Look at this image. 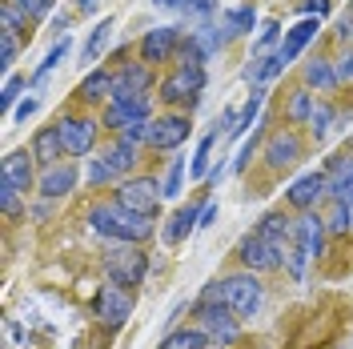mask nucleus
<instances>
[{"label": "nucleus", "mask_w": 353, "mask_h": 349, "mask_svg": "<svg viewBox=\"0 0 353 349\" xmlns=\"http://www.w3.org/2000/svg\"><path fill=\"white\" fill-rule=\"evenodd\" d=\"M330 129H333V105H317L313 117H309V132L321 141V137H330Z\"/></svg>", "instance_id": "nucleus-33"}, {"label": "nucleus", "mask_w": 353, "mask_h": 349, "mask_svg": "<svg viewBox=\"0 0 353 349\" xmlns=\"http://www.w3.org/2000/svg\"><path fill=\"white\" fill-rule=\"evenodd\" d=\"M185 8H193V12L205 17V12H213V0H185Z\"/></svg>", "instance_id": "nucleus-42"}, {"label": "nucleus", "mask_w": 353, "mask_h": 349, "mask_svg": "<svg viewBox=\"0 0 353 349\" xmlns=\"http://www.w3.org/2000/svg\"><path fill=\"white\" fill-rule=\"evenodd\" d=\"M17 48H21V37L17 32H0V65H4V72L17 61Z\"/></svg>", "instance_id": "nucleus-35"}, {"label": "nucleus", "mask_w": 353, "mask_h": 349, "mask_svg": "<svg viewBox=\"0 0 353 349\" xmlns=\"http://www.w3.org/2000/svg\"><path fill=\"white\" fill-rule=\"evenodd\" d=\"M12 4L21 8L28 21H37V17H48V12H52V4H57V0H12Z\"/></svg>", "instance_id": "nucleus-36"}, {"label": "nucleus", "mask_w": 353, "mask_h": 349, "mask_svg": "<svg viewBox=\"0 0 353 349\" xmlns=\"http://www.w3.org/2000/svg\"><path fill=\"white\" fill-rule=\"evenodd\" d=\"M201 301L205 306H229L237 317H253L265 301V285L257 273H229V277H221L213 281L205 293H201Z\"/></svg>", "instance_id": "nucleus-2"}, {"label": "nucleus", "mask_w": 353, "mask_h": 349, "mask_svg": "<svg viewBox=\"0 0 353 349\" xmlns=\"http://www.w3.org/2000/svg\"><path fill=\"white\" fill-rule=\"evenodd\" d=\"M305 85H317L321 92L337 88V68H333V61H309L305 65Z\"/></svg>", "instance_id": "nucleus-25"}, {"label": "nucleus", "mask_w": 353, "mask_h": 349, "mask_svg": "<svg viewBox=\"0 0 353 349\" xmlns=\"http://www.w3.org/2000/svg\"><path fill=\"white\" fill-rule=\"evenodd\" d=\"M109 37H112V21H101V24H97V32L85 41V61H92V57L105 48V41H109Z\"/></svg>", "instance_id": "nucleus-34"}, {"label": "nucleus", "mask_w": 353, "mask_h": 349, "mask_svg": "<svg viewBox=\"0 0 353 349\" xmlns=\"http://www.w3.org/2000/svg\"><path fill=\"white\" fill-rule=\"evenodd\" d=\"M77 4H81V8H92V4H97V0H77Z\"/></svg>", "instance_id": "nucleus-46"}, {"label": "nucleus", "mask_w": 353, "mask_h": 349, "mask_svg": "<svg viewBox=\"0 0 353 349\" xmlns=\"http://www.w3.org/2000/svg\"><path fill=\"white\" fill-rule=\"evenodd\" d=\"M0 209H4V217H21V189L8 177H0Z\"/></svg>", "instance_id": "nucleus-31"}, {"label": "nucleus", "mask_w": 353, "mask_h": 349, "mask_svg": "<svg viewBox=\"0 0 353 349\" xmlns=\"http://www.w3.org/2000/svg\"><path fill=\"white\" fill-rule=\"evenodd\" d=\"M301 153H305V145H301V137L293 129H277L265 141V161H269V169H285L293 161H301Z\"/></svg>", "instance_id": "nucleus-13"}, {"label": "nucleus", "mask_w": 353, "mask_h": 349, "mask_svg": "<svg viewBox=\"0 0 353 349\" xmlns=\"http://www.w3.org/2000/svg\"><path fill=\"white\" fill-rule=\"evenodd\" d=\"M21 88H24V81L17 77V72H8V81H4V92H0V101H4V109H12V101L21 97Z\"/></svg>", "instance_id": "nucleus-37"}, {"label": "nucleus", "mask_w": 353, "mask_h": 349, "mask_svg": "<svg viewBox=\"0 0 353 349\" xmlns=\"http://www.w3.org/2000/svg\"><path fill=\"white\" fill-rule=\"evenodd\" d=\"M325 193H330V177L313 169V173L297 177V181L289 185V205H293V209H301V213H309V209H313Z\"/></svg>", "instance_id": "nucleus-15"}, {"label": "nucleus", "mask_w": 353, "mask_h": 349, "mask_svg": "<svg viewBox=\"0 0 353 349\" xmlns=\"http://www.w3.org/2000/svg\"><path fill=\"white\" fill-rule=\"evenodd\" d=\"M28 112H37V101H24L21 109H17V121H24V117H28Z\"/></svg>", "instance_id": "nucleus-44"}, {"label": "nucleus", "mask_w": 353, "mask_h": 349, "mask_svg": "<svg viewBox=\"0 0 353 349\" xmlns=\"http://www.w3.org/2000/svg\"><path fill=\"white\" fill-rule=\"evenodd\" d=\"M237 257H241L245 273H269V269H281V245L265 241L261 233H249L237 249Z\"/></svg>", "instance_id": "nucleus-9"}, {"label": "nucleus", "mask_w": 353, "mask_h": 349, "mask_svg": "<svg viewBox=\"0 0 353 349\" xmlns=\"http://www.w3.org/2000/svg\"><path fill=\"white\" fill-rule=\"evenodd\" d=\"M92 309H97V317H101V326L105 329H121L132 317V297H129L125 285H101Z\"/></svg>", "instance_id": "nucleus-7"}, {"label": "nucleus", "mask_w": 353, "mask_h": 349, "mask_svg": "<svg viewBox=\"0 0 353 349\" xmlns=\"http://www.w3.org/2000/svg\"><path fill=\"white\" fill-rule=\"evenodd\" d=\"M161 197H165V185H157V177H129L117 185V201L132 213H145V217H157Z\"/></svg>", "instance_id": "nucleus-6"}, {"label": "nucleus", "mask_w": 353, "mask_h": 349, "mask_svg": "<svg viewBox=\"0 0 353 349\" xmlns=\"http://www.w3.org/2000/svg\"><path fill=\"white\" fill-rule=\"evenodd\" d=\"M153 4H161V8H176V4H185V0H153Z\"/></svg>", "instance_id": "nucleus-45"}, {"label": "nucleus", "mask_w": 353, "mask_h": 349, "mask_svg": "<svg viewBox=\"0 0 353 349\" xmlns=\"http://www.w3.org/2000/svg\"><path fill=\"white\" fill-rule=\"evenodd\" d=\"M197 225H201V209H176L173 217H169V225H165V241L169 245H181Z\"/></svg>", "instance_id": "nucleus-21"}, {"label": "nucleus", "mask_w": 353, "mask_h": 349, "mask_svg": "<svg viewBox=\"0 0 353 349\" xmlns=\"http://www.w3.org/2000/svg\"><path fill=\"white\" fill-rule=\"evenodd\" d=\"M57 129H61V137H65V149L72 157L92 153V145H97V121H92V117H65Z\"/></svg>", "instance_id": "nucleus-14"}, {"label": "nucleus", "mask_w": 353, "mask_h": 349, "mask_svg": "<svg viewBox=\"0 0 353 349\" xmlns=\"http://www.w3.org/2000/svg\"><path fill=\"white\" fill-rule=\"evenodd\" d=\"M317 28H321V17H305V21H297L293 28H289L285 41H281V48H277L285 65H293V61H297V57L305 52V44L313 41V37H317Z\"/></svg>", "instance_id": "nucleus-16"}, {"label": "nucleus", "mask_w": 353, "mask_h": 349, "mask_svg": "<svg viewBox=\"0 0 353 349\" xmlns=\"http://www.w3.org/2000/svg\"><path fill=\"white\" fill-rule=\"evenodd\" d=\"M88 225H92V233L117 241V245H145V241L157 233L153 217L132 213L121 201H101V205H92V209H88Z\"/></svg>", "instance_id": "nucleus-1"}, {"label": "nucleus", "mask_w": 353, "mask_h": 349, "mask_svg": "<svg viewBox=\"0 0 353 349\" xmlns=\"http://www.w3.org/2000/svg\"><path fill=\"white\" fill-rule=\"evenodd\" d=\"M221 21H225V28H229V37H245V32H253V24H257V12H253L249 4H241V8H229Z\"/></svg>", "instance_id": "nucleus-27"}, {"label": "nucleus", "mask_w": 353, "mask_h": 349, "mask_svg": "<svg viewBox=\"0 0 353 349\" xmlns=\"http://www.w3.org/2000/svg\"><path fill=\"white\" fill-rule=\"evenodd\" d=\"M65 137H61V129L57 125H48V129H41L37 137H32V157L41 161L44 169H52V165H61V157H65Z\"/></svg>", "instance_id": "nucleus-19"}, {"label": "nucleus", "mask_w": 353, "mask_h": 349, "mask_svg": "<svg viewBox=\"0 0 353 349\" xmlns=\"http://www.w3.org/2000/svg\"><path fill=\"white\" fill-rule=\"evenodd\" d=\"M181 177H185V161H173L169 181H165V197H176V193H181Z\"/></svg>", "instance_id": "nucleus-38"}, {"label": "nucleus", "mask_w": 353, "mask_h": 349, "mask_svg": "<svg viewBox=\"0 0 353 349\" xmlns=\"http://www.w3.org/2000/svg\"><path fill=\"white\" fill-rule=\"evenodd\" d=\"M65 52H68V41H65V37H61V44H57V48L48 52V61H44L41 68H37V77H44V72H48V68L57 65V61H65Z\"/></svg>", "instance_id": "nucleus-39"}, {"label": "nucleus", "mask_w": 353, "mask_h": 349, "mask_svg": "<svg viewBox=\"0 0 353 349\" xmlns=\"http://www.w3.org/2000/svg\"><path fill=\"white\" fill-rule=\"evenodd\" d=\"M277 41V24H265L261 28V37H257V48H253V57H265V48Z\"/></svg>", "instance_id": "nucleus-40"}, {"label": "nucleus", "mask_w": 353, "mask_h": 349, "mask_svg": "<svg viewBox=\"0 0 353 349\" xmlns=\"http://www.w3.org/2000/svg\"><path fill=\"white\" fill-rule=\"evenodd\" d=\"M257 233H261L265 241H273V245H281V241H285L289 233H293V221H289L285 213H269V217H261Z\"/></svg>", "instance_id": "nucleus-26"}, {"label": "nucleus", "mask_w": 353, "mask_h": 349, "mask_svg": "<svg viewBox=\"0 0 353 349\" xmlns=\"http://www.w3.org/2000/svg\"><path fill=\"white\" fill-rule=\"evenodd\" d=\"M213 141H217V132H205V137H201L197 157H193V165H189L193 181H205V177H209V153H213Z\"/></svg>", "instance_id": "nucleus-30"}, {"label": "nucleus", "mask_w": 353, "mask_h": 349, "mask_svg": "<svg viewBox=\"0 0 353 349\" xmlns=\"http://www.w3.org/2000/svg\"><path fill=\"white\" fill-rule=\"evenodd\" d=\"M37 185H41V193L48 197V201H61V197H68L72 189H77V169H72L68 161H61V165L44 169Z\"/></svg>", "instance_id": "nucleus-18"}, {"label": "nucleus", "mask_w": 353, "mask_h": 349, "mask_svg": "<svg viewBox=\"0 0 353 349\" xmlns=\"http://www.w3.org/2000/svg\"><path fill=\"white\" fill-rule=\"evenodd\" d=\"M176 48H181V32H176L173 24H165V28H153V32L141 37V61H145V65L173 61Z\"/></svg>", "instance_id": "nucleus-12"}, {"label": "nucleus", "mask_w": 353, "mask_h": 349, "mask_svg": "<svg viewBox=\"0 0 353 349\" xmlns=\"http://www.w3.org/2000/svg\"><path fill=\"white\" fill-rule=\"evenodd\" d=\"M333 68H337V85H341V81H353V52L341 57V61H333Z\"/></svg>", "instance_id": "nucleus-41"}, {"label": "nucleus", "mask_w": 353, "mask_h": 349, "mask_svg": "<svg viewBox=\"0 0 353 349\" xmlns=\"http://www.w3.org/2000/svg\"><path fill=\"white\" fill-rule=\"evenodd\" d=\"M325 229H330V233H350L353 229V217H350V205H345V201H333L330 217H325Z\"/></svg>", "instance_id": "nucleus-32"}, {"label": "nucleus", "mask_w": 353, "mask_h": 349, "mask_svg": "<svg viewBox=\"0 0 353 349\" xmlns=\"http://www.w3.org/2000/svg\"><path fill=\"white\" fill-rule=\"evenodd\" d=\"M197 329L209 337V346H233L241 337V317L233 313L229 306H197Z\"/></svg>", "instance_id": "nucleus-5"}, {"label": "nucleus", "mask_w": 353, "mask_h": 349, "mask_svg": "<svg viewBox=\"0 0 353 349\" xmlns=\"http://www.w3.org/2000/svg\"><path fill=\"white\" fill-rule=\"evenodd\" d=\"M213 217H217V205H213V201H209V205H205V209H201V225H213Z\"/></svg>", "instance_id": "nucleus-43"}, {"label": "nucleus", "mask_w": 353, "mask_h": 349, "mask_svg": "<svg viewBox=\"0 0 353 349\" xmlns=\"http://www.w3.org/2000/svg\"><path fill=\"white\" fill-rule=\"evenodd\" d=\"M32 165H37V157L28 153V149H12V153L4 157V173L0 177H8L21 193H28V189L37 185V169H32Z\"/></svg>", "instance_id": "nucleus-17"}, {"label": "nucleus", "mask_w": 353, "mask_h": 349, "mask_svg": "<svg viewBox=\"0 0 353 349\" xmlns=\"http://www.w3.org/2000/svg\"><path fill=\"white\" fill-rule=\"evenodd\" d=\"M313 97H309L305 88H297L293 92V101H289V125H309V117H313Z\"/></svg>", "instance_id": "nucleus-28"}, {"label": "nucleus", "mask_w": 353, "mask_h": 349, "mask_svg": "<svg viewBox=\"0 0 353 349\" xmlns=\"http://www.w3.org/2000/svg\"><path fill=\"white\" fill-rule=\"evenodd\" d=\"M325 233H330V229H325V217H317V213H301V217L293 221L289 241H293L309 261H313V257L321 253V245H325Z\"/></svg>", "instance_id": "nucleus-11"}, {"label": "nucleus", "mask_w": 353, "mask_h": 349, "mask_svg": "<svg viewBox=\"0 0 353 349\" xmlns=\"http://www.w3.org/2000/svg\"><path fill=\"white\" fill-rule=\"evenodd\" d=\"M153 88V68L149 65H125L112 81V101H141Z\"/></svg>", "instance_id": "nucleus-10"}, {"label": "nucleus", "mask_w": 353, "mask_h": 349, "mask_svg": "<svg viewBox=\"0 0 353 349\" xmlns=\"http://www.w3.org/2000/svg\"><path fill=\"white\" fill-rule=\"evenodd\" d=\"M325 177H330V201H350V193H353V157H333Z\"/></svg>", "instance_id": "nucleus-20"}, {"label": "nucleus", "mask_w": 353, "mask_h": 349, "mask_svg": "<svg viewBox=\"0 0 353 349\" xmlns=\"http://www.w3.org/2000/svg\"><path fill=\"white\" fill-rule=\"evenodd\" d=\"M185 141H189V117H181V112L157 117V121H149V129H145V145L149 149H161V153L181 149Z\"/></svg>", "instance_id": "nucleus-8"}, {"label": "nucleus", "mask_w": 353, "mask_h": 349, "mask_svg": "<svg viewBox=\"0 0 353 349\" xmlns=\"http://www.w3.org/2000/svg\"><path fill=\"white\" fill-rule=\"evenodd\" d=\"M145 273H149V257L137 249V245H112L109 253H105V277L109 285H141L145 281Z\"/></svg>", "instance_id": "nucleus-4"}, {"label": "nucleus", "mask_w": 353, "mask_h": 349, "mask_svg": "<svg viewBox=\"0 0 353 349\" xmlns=\"http://www.w3.org/2000/svg\"><path fill=\"white\" fill-rule=\"evenodd\" d=\"M161 349H209V337H205L197 326L193 329L185 326V329H173V333L161 341Z\"/></svg>", "instance_id": "nucleus-24"}, {"label": "nucleus", "mask_w": 353, "mask_h": 349, "mask_svg": "<svg viewBox=\"0 0 353 349\" xmlns=\"http://www.w3.org/2000/svg\"><path fill=\"white\" fill-rule=\"evenodd\" d=\"M88 181H92V185H112V181L121 185V173L112 169L109 157L101 153V157H92V161H88Z\"/></svg>", "instance_id": "nucleus-29"}, {"label": "nucleus", "mask_w": 353, "mask_h": 349, "mask_svg": "<svg viewBox=\"0 0 353 349\" xmlns=\"http://www.w3.org/2000/svg\"><path fill=\"white\" fill-rule=\"evenodd\" d=\"M201 88H205V65H176L161 85V101L176 109H193Z\"/></svg>", "instance_id": "nucleus-3"}, {"label": "nucleus", "mask_w": 353, "mask_h": 349, "mask_svg": "<svg viewBox=\"0 0 353 349\" xmlns=\"http://www.w3.org/2000/svg\"><path fill=\"white\" fill-rule=\"evenodd\" d=\"M137 145H141V141H129V137H117V145H112L109 153V161H112V169H117V173H121V181H125V173H129L132 165H137Z\"/></svg>", "instance_id": "nucleus-23"}, {"label": "nucleus", "mask_w": 353, "mask_h": 349, "mask_svg": "<svg viewBox=\"0 0 353 349\" xmlns=\"http://www.w3.org/2000/svg\"><path fill=\"white\" fill-rule=\"evenodd\" d=\"M112 81H117V72H109V68H97V72H88L85 81H81V97H85V101L112 97Z\"/></svg>", "instance_id": "nucleus-22"}]
</instances>
